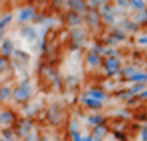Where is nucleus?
Here are the masks:
<instances>
[{"label":"nucleus","instance_id":"nucleus-12","mask_svg":"<svg viewBox=\"0 0 147 141\" xmlns=\"http://www.w3.org/2000/svg\"><path fill=\"white\" fill-rule=\"evenodd\" d=\"M131 5L134 8H138L139 11H142L144 8H146V2H144V0H131Z\"/></svg>","mask_w":147,"mask_h":141},{"label":"nucleus","instance_id":"nucleus-9","mask_svg":"<svg viewBox=\"0 0 147 141\" xmlns=\"http://www.w3.org/2000/svg\"><path fill=\"white\" fill-rule=\"evenodd\" d=\"M101 13H102V16L106 18V21H107V22H114V13L110 11V8H109V7H104V10L101 11Z\"/></svg>","mask_w":147,"mask_h":141},{"label":"nucleus","instance_id":"nucleus-1","mask_svg":"<svg viewBox=\"0 0 147 141\" xmlns=\"http://www.w3.org/2000/svg\"><path fill=\"white\" fill-rule=\"evenodd\" d=\"M30 85L29 83H21V85L16 88V92H15V98L18 101H22V100H27V98L30 96Z\"/></svg>","mask_w":147,"mask_h":141},{"label":"nucleus","instance_id":"nucleus-27","mask_svg":"<svg viewBox=\"0 0 147 141\" xmlns=\"http://www.w3.org/2000/svg\"><path fill=\"white\" fill-rule=\"evenodd\" d=\"M26 141H38V140H37V136H34V135H29V136L26 138Z\"/></svg>","mask_w":147,"mask_h":141},{"label":"nucleus","instance_id":"nucleus-5","mask_svg":"<svg viewBox=\"0 0 147 141\" xmlns=\"http://www.w3.org/2000/svg\"><path fill=\"white\" fill-rule=\"evenodd\" d=\"M2 53H3V55H10V53H13V42H11L10 39H5V40H3V45H2Z\"/></svg>","mask_w":147,"mask_h":141},{"label":"nucleus","instance_id":"nucleus-4","mask_svg":"<svg viewBox=\"0 0 147 141\" xmlns=\"http://www.w3.org/2000/svg\"><path fill=\"white\" fill-rule=\"evenodd\" d=\"M106 70L107 74H115L118 70V60L117 58H109L106 61Z\"/></svg>","mask_w":147,"mask_h":141},{"label":"nucleus","instance_id":"nucleus-31","mask_svg":"<svg viewBox=\"0 0 147 141\" xmlns=\"http://www.w3.org/2000/svg\"><path fill=\"white\" fill-rule=\"evenodd\" d=\"M43 141H47V140H43Z\"/></svg>","mask_w":147,"mask_h":141},{"label":"nucleus","instance_id":"nucleus-29","mask_svg":"<svg viewBox=\"0 0 147 141\" xmlns=\"http://www.w3.org/2000/svg\"><path fill=\"white\" fill-rule=\"evenodd\" d=\"M139 98H147V90H146V92H142V93H141V95H139Z\"/></svg>","mask_w":147,"mask_h":141},{"label":"nucleus","instance_id":"nucleus-17","mask_svg":"<svg viewBox=\"0 0 147 141\" xmlns=\"http://www.w3.org/2000/svg\"><path fill=\"white\" fill-rule=\"evenodd\" d=\"M88 122H93V123H98L99 125L102 122V117L101 115H93V117H88Z\"/></svg>","mask_w":147,"mask_h":141},{"label":"nucleus","instance_id":"nucleus-14","mask_svg":"<svg viewBox=\"0 0 147 141\" xmlns=\"http://www.w3.org/2000/svg\"><path fill=\"white\" fill-rule=\"evenodd\" d=\"M144 88V85H141V83H138L134 88H131L129 92H126V96H131V95H134V93H138V92H141V90Z\"/></svg>","mask_w":147,"mask_h":141},{"label":"nucleus","instance_id":"nucleus-20","mask_svg":"<svg viewBox=\"0 0 147 141\" xmlns=\"http://www.w3.org/2000/svg\"><path fill=\"white\" fill-rule=\"evenodd\" d=\"M8 21H11V15H5L2 19V29H5V26L8 24Z\"/></svg>","mask_w":147,"mask_h":141},{"label":"nucleus","instance_id":"nucleus-7","mask_svg":"<svg viewBox=\"0 0 147 141\" xmlns=\"http://www.w3.org/2000/svg\"><path fill=\"white\" fill-rule=\"evenodd\" d=\"M129 79L133 82H144V80H147V74L146 72H134V74H131Z\"/></svg>","mask_w":147,"mask_h":141},{"label":"nucleus","instance_id":"nucleus-6","mask_svg":"<svg viewBox=\"0 0 147 141\" xmlns=\"http://www.w3.org/2000/svg\"><path fill=\"white\" fill-rule=\"evenodd\" d=\"M69 5L75 11H85V8H86L83 3V0H69Z\"/></svg>","mask_w":147,"mask_h":141},{"label":"nucleus","instance_id":"nucleus-30","mask_svg":"<svg viewBox=\"0 0 147 141\" xmlns=\"http://www.w3.org/2000/svg\"><path fill=\"white\" fill-rule=\"evenodd\" d=\"M93 141H101V138H94V140H93Z\"/></svg>","mask_w":147,"mask_h":141},{"label":"nucleus","instance_id":"nucleus-11","mask_svg":"<svg viewBox=\"0 0 147 141\" xmlns=\"http://www.w3.org/2000/svg\"><path fill=\"white\" fill-rule=\"evenodd\" d=\"M88 95H90V96H93V98H96V100H99V101L104 100V93L99 92V90H90Z\"/></svg>","mask_w":147,"mask_h":141},{"label":"nucleus","instance_id":"nucleus-23","mask_svg":"<svg viewBox=\"0 0 147 141\" xmlns=\"http://www.w3.org/2000/svg\"><path fill=\"white\" fill-rule=\"evenodd\" d=\"M72 136H74V141H83V140H82V136H80V133H78L77 130L72 132Z\"/></svg>","mask_w":147,"mask_h":141},{"label":"nucleus","instance_id":"nucleus-25","mask_svg":"<svg viewBox=\"0 0 147 141\" xmlns=\"http://www.w3.org/2000/svg\"><path fill=\"white\" fill-rule=\"evenodd\" d=\"M104 0H90V3L94 5V7H99V5H102Z\"/></svg>","mask_w":147,"mask_h":141},{"label":"nucleus","instance_id":"nucleus-24","mask_svg":"<svg viewBox=\"0 0 147 141\" xmlns=\"http://www.w3.org/2000/svg\"><path fill=\"white\" fill-rule=\"evenodd\" d=\"M104 132H106V130H104V127H96V135H99V136H102V135H104Z\"/></svg>","mask_w":147,"mask_h":141},{"label":"nucleus","instance_id":"nucleus-19","mask_svg":"<svg viewBox=\"0 0 147 141\" xmlns=\"http://www.w3.org/2000/svg\"><path fill=\"white\" fill-rule=\"evenodd\" d=\"M74 37H75L77 45H78V43L82 42V39H83V37H82V31H74Z\"/></svg>","mask_w":147,"mask_h":141},{"label":"nucleus","instance_id":"nucleus-32","mask_svg":"<svg viewBox=\"0 0 147 141\" xmlns=\"http://www.w3.org/2000/svg\"><path fill=\"white\" fill-rule=\"evenodd\" d=\"M2 141H5V140H2Z\"/></svg>","mask_w":147,"mask_h":141},{"label":"nucleus","instance_id":"nucleus-2","mask_svg":"<svg viewBox=\"0 0 147 141\" xmlns=\"http://www.w3.org/2000/svg\"><path fill=\"white\" fill-rule=\"evenodd\" d=\"M21 35L26 39L27 42H30V43H34V42L37 40V32H35L34 27H24V29L21 31Z\"/></svg>","mask_w":147,"mask_h":141},{"label":"nucleus","instance_id":"nucleus-26","mask_svg":"<svg viewBox=\"0 0 147 141\" xmlns=\"http://www.w3.org/2000/svg\"><path fill=\"white\" fill-rule=\"evenodd\" d=\"M138 43H139V45H147V37H141V39H138Z\"/></svg>","mask_w":147,"mask_h":141},{"label":"nucleus","instance_id":"nucleus-8","mask_svg":"<svg viewBox=\"0 0 147 141\" xmlns=\"http://www.w3.org/2000/svg\"><path fill=\"white\" fill-rule=\"evenodd\" d=\"M85 104H88V106H91V108H101V101L99 100H94V98H83Z\"/></svg>","mask_w":147,"mask_h":141},{"label":"nucleus","instance_id":"nucleus-21","mask_svg":"<svg viewBox=\"0 0 147 141\" xmlns=\"http://www.w3.org/2000/svg\"><path fill=\"white\" fill-rule=\"evenodd\" d=\"M141 138H142V141H147V125L141 128Z\"/></svg>","mask_w":147,"mask_h":141},{"label":"nucleus","instance_id":"nucleus-15","mask_svg":"<svg viewBox=\"0 0 147 141\" xmlns=\"http://www.w3.org/2000/svg\"><path fill=\"white\" fill-rule=\"evenodd\" d=\"M88 63L91 64V66L98 64V63H99V56H96L94 53H91V55H90V58H88Z\"/></svg>","mask_w":147,"mask_h":141},{"label":"nucleus","instance_id":"nucleus-13","mask_svg":"<svg viewBox=\"0 0 147 141\" xmlns=\"http://www.w3.org/2000/svg\"><path fill=\"white\" fill-rule=\"evenodd\" d=\"M30 128H32L30 122H24V123H22V127L19 128V133H21V135H27V133H29Z\"/></svg>","mask_w":147,"mask_h":141},{"label":"nucleus","instance_id":"nucleus-16","mask_svg":"<svg viewBox=\"0 0 147 141\" xmlns=\"http://www.w3.org/2000/svg\"><path fill=\"white\" fill-rule=\"evenodd\" d=\"M10 95H11V92L8 90V87H3V88H2V100L7 101L8 98H10Z\"/></svg>","mask_w":147,"mask_h":141},{"label":"nucleus","instance_id":"nucleus-3","mask_svg":"<svg viewBox=\"0 0 147 141\" xmlns=\"http://www.w3.org/2000/svg\"><path fill=\"white\" fill-rule=\"evenodd\" d=\"M30 18H34V8H30V7H27V8H24V10H21V11H19V15H18V19H19L21 22L29 21Z\"/></svg>","mask_w":147,"mask_h":141},{"label":"nucleus","instance_id":"nucleus-18","mask_svg":"<svg viewBox=\"0 0 147 141\" xmlns=\"http://www.w3.org/2000/svg\"><path fill=\"white\" fill-rule=\"evenodd\" d=\"M69 21H70V24H74V26H77L78 22H80V18H78L77 15H70V16H69Z\"/></svg>","mask_w":147,"mask_h":141},{"label":"nucleus","instance_id":"nucleus-28","mask_svg":"<svg viewBox=\"0 0 147 141\" xmlns=\"http://www.w3.org/2000/svg\"><path fill=\"white\" fill-rule=\"evenodd\" d=\"M94 138L93 136H90V135H86V136H83V141H93Z\"/></svg>","mask_w":147,"mask_h":141},{"label":"nucleus","instance_id":"nucleus-10","mask_svg":"<svg viewBox=\"0 0 147 141\" xmlns=\"http://www.w3.org/2000/svg\"><path fill=\"white\" fill-rule=\"evenodd\" d=\"M11 122H13V114H10V112L3 111V112H2V125L7 127L8 123H11Z\"/></svg>","mask_w":147,"mask_h":141},{"label":"nucleus","instance_id":"nucleus-22","mask_svg":"<svg viewBox=\"0 0 147 141\" xmlns=\"http://www.w3.org/2000/svg\"><path fill=\"white\" fill-rule=\"evenodd\" d=\"M117 3L120 5L121 8H126L129 3H131V2H129V0H117Z\"/></svg>","mask_w":147,"mask_h":141}]
</instances>
